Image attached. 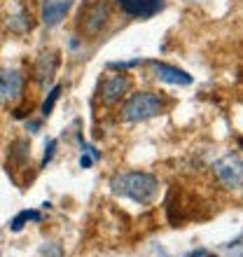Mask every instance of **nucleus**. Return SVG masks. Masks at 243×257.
I'll return each mask as SVG.
<instances>
[{
    "instance_id": "nucleus-10",
    "label": "nucleus",
    "mask_w": 243,
    "mask_h": 257,
    "mask_svg": "<svg viewBox=\"0 0 243 257\" xmlns=\"http://www.w3.org/2000/svg\"><path fill=\"white\" fill-rule=\"evenodd\" d=\"M82 17H84V26H87L89 33H98V31L105 26V21H108L110 10L105 3H96V5L89 7Z\"/></svg>"
},
{
    "instance_id": "nucleus-13",
    "label": "nucleus",
    "mask_w": 243,
    "mask_h": 257,
    "mask_svg": "<svg viewBox=\"0 0 243 257\" xmlns=\"http://www.w3.org/2000/svg\"><path fill=\"white\" fill-rule=\"evenodd\" d=\"M59 94H61V87H54L52 91H49V98L42 103V115H45V117L52 112V108H54V103H56V98H59Z\"/></svg>"
},
{
    "instance_id": "nucleus-8",
    "label": "nucleus",
    "mask_w": 243,
    "mask_h": 257,
    "mask_svg": "<svg viewBox=\"0 0 243 257\" xmlns=\"http://www.w3.org/2000/svg\"><path fill=\"white\" fill-rule=\"evenodd\" d=\"M56 68H59V56H56L54 52L40 54L38 61H35V80L40 82V84H49L56 73Z\"/></svg>"
},
{
    "instance_id": "nucleus-5",
    "label": "nucleus",
    "mask_w": 243,
    "mask_h": 257,
    "mask_svg": "<svg viewBox=\"0 0 243 257\" xmlns=\"http://www.w3.org/2000/svg\"><path fill=\"white\" fill-rule=\"evenodd\" d=\"M24 91V75L14 68H3L0 70V105L14 103Z\"/></svg>"
},
{
    "instance_id": "nucleus-2",
    "label": "nucleus",
    "mask_w": 243,
    "mask_h": 257,
    "mask_svg": "<svg viewBox=\"0 0 243 257\" xmlns=\"http://www.w3.org/2000/svg\"><path fill=\"white\" fill-rule=\"evenodd\" d=\"M164 110V101L152 91H138L124 103L122 117L124 122H145L150 117H157Z\"/></svg>"
},
{
    "instance_id": "nucleus-12",
    "label": "nucleus",
    "mask_w": 243,
    "mask_h": 257,
    "mask_svg": "<svg viewBox=\"0 0 243 257\" xmlns=\"http://www.w3.org/2000/svg\"><path fill=\"white\" fill-rule=\"evenodd\" d=\"M26 220H40V213H38V210H24L21 215L14 217L12 229H14V231H19V229H21V222H26Z\"/></svg>"
},
{
    "instance_id": "nucleus-3",
    "label": "nucleus",
    "mask_w": 243,
    "mask_h": 257,
    "mask_svg": "<svg viewBox=\"0 0 243 257\" xmlns=\"http://www.w3.org/2000/svg\"><path fill=\"white\" fill-rule=\"evenodd\" d=\"M217 183L227 190H238L243 187V159L238 155H227L213 164Z\"/></svg>"
},
{
    "instance_id": "nucleus-11",
    "label": "nucleus",
    "mask_w": 243,
    "mask_h": 257,
    "mask_svg": "<svg viewBox=\"0 0 243 257\" xmlns=\"http://www.w3.org/2000/svg\"><path fill=\"white\" fill-rule=\"evenodd\" d=\"M152 68H155L157 77L164 82H169V84H189V82H192V77H189L185 70H180V68L166 66V63H159V61L152 63Z\"/></svg>"
},
{
    "instance_id": "nucleus-1",
    "label": "nucleus",
    "mask_w": 243,
    "mask_h": 257,
    "mask_svg": "<svg viewBox=\"0 0 243 257\" xmlns=\"http://www.w3.org/2000/svg\"><path fill=\"white\" fill-rule=\"evenodd\" d=\"M110 190L112 194L131 199L136 203H150L157 196L159 183L155 176L150 173H141V171H127V173H117L110 180Z\"/></svg>"
},
{
    "instance_id": "nucleus-6",
    "label": "nucleus",
    "mask_w": 243,
    "mask_h": 257,
    "mask_svg": "<svg viewBox=\"0 0 243 257\" xmlns=\"http://www.w3.org/2000/svg\"><path fill=\"white\" fill-rule=\"evenodd\" d=\"M129 87H131V82H129L127 75H122V73L108 75L101 84V101L105 105H115V103H119L127 96Z\"/></svg>"
},
{
    "instance_id": "nucleus-7",
    "label": "nucleus",
    "mask_w": 243,
    "mask_h": 257,
    "mask_svg": "<svg viewBox=\"0 0 243 257\" xmlns=\"http://www.w3.org/2000/svg\"><path fill=\"white\" fill-rule=\"evenodd\" d=\"M70 7H73V0H47L42 5V24L49 28L59 26L61 21L66 19Z\"/></svg>"
},
{
    "instance_id": "nucleus-4",
    "label": "nucleus",
    "mask_w": 243,
    "mask_h": 257,
    "mask_svg": "<svg viewBox=\"0 0 243 257\" xmlns=\"http://www.w3.org/2000/svg\"><path fill=\"white\" fill-rule=\"evenodd\" d=\"M3 24H5L7 31L21 35L28 33L33 28V17H31V10L26 7L24 0H7L5 10H3Z\"/></svg>"
},
{
    "instance_id": "nucleus-14",
    "label": "nucleus",
    "mask_w": 243,
    "mask_h": 257,
    "mask_svg": "<svg viewBox=\"0 0 243 257\" xmlns=\"http://www.w3.org/2000/svg\"><path fill=\"white\" fill-rule=\"evenodd\" d=\"M54 148H56V141H52V143H49V148H47V152H45V159H42V164H47L49 159H52V155H54Z\"/></svg>"
},
{
    "instance_id": "nucleus-9",
    "label": "nucleus",
    "mask_w": 243,
    "mask_h": 257,
    "mask_svg": "<svg viewBox=\"0 0 243 257\" xmlns=\"http://www.w3.org/2000/svg\"><path fill=\"white\" fill-rule=\"evenodd\" d=\"M122 10L127 14H131V17H141V19H145V17H152V14L162 7V0H119Z\"/></svg>"
}]
</instances>
